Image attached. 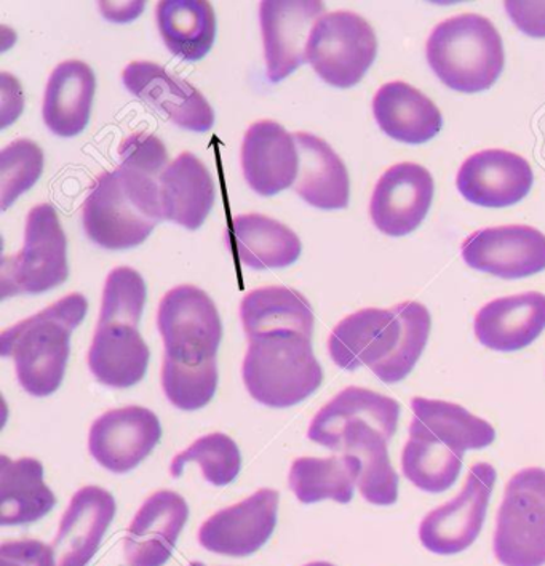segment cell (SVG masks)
<instances>
[{
    "label": "cell",
    "instance_id": "cell-40",
    "mask_svg": "<svg viewBox=\"0 0 545 566\" xmlns=\"http://www.w3.org/2000/svg\"><path fill=\"white\" fill-rule=\"evenodd\" d=\"M2 566H56L55 551L42 541H10L0 546Z\"/></svg>",
    "mask_w": 545,
    "mask_h": 566
},
{
    "label": "cell",
    "instance_id": "cell-2",
    "mask_svg": "<svg viewBox=\"0 0 545 566\" xmlns=\"http://www.w3.org/2000/svg\"><path fill=\"white\" fill-rule=\"evenodd\" d=\"M88 239L106 250L142 245L164 220L159 181L122 165L96 178L82 210Z\"/></svg>",
    "mask_w": 545,
    "mask_h": 566
},
{
    "label": "cell",
    "instance_id": "cell-4",
    "mask_svg": "<svg viewBox=\"0 0 545 566\" xmlns=\"http://www.w3.org/2000/svg\"><path fill=\"white\" fill-rule=\"evenodd\" d=\"M243 381L256 402L289 408L321 388L324 370L314 356L311 338L285 329L250 339Z\"/></svg>",
    "mask_w": 545,
    "mask_h": 566
},
{
    "label": "cell",
    "instance_id": "cell-10",
    "mask_svg": "<svg viewBox=\"0 0 545 566\" xmlns=\"http://www.w3.org/2000/svg\"><path fill=\"white\" fill-rule=\"evenodd\" d=\"M324 13V2L318 0L261 2L260 21L269 81L277 84L306 63L311 32Z\"/></svg>",
    "mask_w": 545,
    "mask_h": 566
},
{
    "label": "cell",
    "instance_id": "cell-43",
    "mask_svg": "<svg viewBox=\"0 0 545 566\" xmlns=\"http://www.w3.org/2000/svg\"><path fill=\"white\" fill-rule=\"evenodd\" d=\"M189 566H206L203 564H200V562H193V564L189 565Z\"/></svg>",
    "mask_w": 545,
    "mask_h": 566
},
{
    "label": "cell",
    "instance_id": "cell-25",
    "mask_svg": "<svg viewBox=\"0 0 545 566\" xmlns=\"http://www.w3.org/2000/svg\"><path fill=\"white\" fill-rule=\"evenodd\" d=\"M300 174L295 191L304 202L321 210H343L349 206V171L325 139L300 132Z\"/></svg>",
    "mask_w": 545,
    "mask_h": 566
},
{
    "label": "cell",
    "instance_id": "cell-14",
    "mask_svg": "<svg viewBox=\"0 0 545 566\" xmlns=\"http://www.w3.org/2000/svg\"><path fill=\"white\" fill-rule=\"evenodd\" d=\"M403 333L400 306L392 310H368L347 315L333 329L328 339L329 357L343 370L376 368L396 354Z\"/></svg>",
    "mask_w": 545,
    "mask_h": 566
},
{
    "label": "cell",
    "instance_id": "cell-24",
    "mask_svg": "<svg viewBox=\"0 0 545 566\" xmlns=\"http://www.w3.org/2000/svg\"><path fill=\"white\" fill-rule=\"evenodd\" d=\"M373 113L384 134L405 145H425L443 127L439 107L425 93L400 81L378 90Z\"/></svg>",
    "mask_w": 545,
    "mask_h": 566
},
{
    "label": "cell",
    "instance_id": "cell-13",
    "mask_svg": "<svg viewBox=\"0 0 545 566\" xmlns=\"http://www.w3.org/2000/svg\"><path fill=\"white\" fill-rule=\"evenodd\" d=\"M462 260L496 277H531L545 269V235L531 226L482 229L462 243Z\"/></svg>",
    "mask_w": 545,
    "mask_h": 566
},
{
    "label": "cell",
    "instance_id": "cell-20",
    "mask_svg": "<svg viewBox=\"0 0 545 566\" xmlns=\"http://www.w3.org/2000/svg\"><path fill=\"white\" fill-rule=\"evenodd\" d=\"M116 500L99 486H85L71 500L53 551L56 566H87L116 517Z\"/></svg>",
    "mask_w": 545,
    "mask_h": 566
},
{
    "label": "cell",
    "instance_id": "cell-18",
    "mask_svg": "<svg viewBox=\"0 0 545 566\" xmlns=\"http://www.w3.org/2000/svg\"><path fill=\"white\" fill-rule=\"evenodd\" d=\"M189 518L185 497L170 490L154 493L139 509L125 537V560L130 566H164Z\"/></svg>",
    "mask_w": 545,
    "mask_h": 566
},
{
    "label": "cell",
    "instance_id": "cell-7",
    "mask_svg": "<svg viewBox=\"0 0 545 566\" xmlns=\"http://www.w3.org/2000/svg\"><path fill=\"white\" fill-rule=\"evenodd\" d=\"M307 61L326 84L357 85L378 55V39L364 17L354 12L326 13L315 23L307 42Z\"/></svg>",
    "mask_w": 545,
    "mask_h": 566
},
{
    "label": "cell",
    "instance_id": "cell-23",
    "mask_svg": "<svg viewBox=\"0 0 545 566\" xmlns=\"http://www.w3.org/2000/svg\"><path fill=\"white\" fill-rule=\"evenodd\" d=\"M164 220L189 231L206 223L217 199L213 177L192 153H182L159 177Z\"/></svg>",
    "mask_w": 545,
    "mask_h": 566
},
{
    "label": "cell",
    "instance_id": "cell-31",
    "mask_svg": "<svg viewBox=\"0 0 545 566\" xmlns=\"http://www.w3.org/2000/svg\"><path fill=\"white\" fill-rule=\"evenodd\" d=\"M165 45L178 59H206L217 39V15L207 0H164L156 10Z\"/></svg>",
    "mask_w": 545,
    "mask_h": 566
},
{
    "label": "cell",
    "instance_id": "cell-39",
    "mask_svg": "<svg viewBox=\"0 0 545 566\" xmlns=\"http://www.w3.org/2000/svg\"><path fill=\"white\" fill-rule=\"evenodd\" d=\"M122 165L143 171L149 177H160L167 168L168 153L157 136L136 132L122 142L118 148Z\"/></svg>",
    "mask_w": 545,
    "mask_h": 566
},
{
    "label": "cell",
    "instance_id": "cell-36",
    "mask_svg": "<svg viewBox=\"0 0 545 566\" xmlns=\"http://www.w3.org/2000/svg\"><path fill=\"white\" fill-rule=\"evenodd\" d=\"M163 388L167 399L179 410H200L217 394V360L203 365H182L164 358Z\"/></svg>",
    "mask_w": 545,
    "mask_h": 566
},
{
    "label": "cell",
    "instance_id": "cell-42",
    "mask_svg": "<svg viewBox=\"0 0 545 566\" xmlns=\"http://www.w3.org/2000/svg\"><path fill=\"white\" fill-rule=\"evenodd\" d=\"M306 566H335V565L328 564V562H314V564H310Z\"/></svg>",
    "mask_w": 545,
    "mask_h": 566
},
{
    "label": "cell",
    "instance_id": "cell-8",
    "mask_svg": "<svg viewBox=\"0 0 545 566\" xmlns=\"http://www.w3.org/2000/svg\"><path fill=\"white\" fill-rule=\"evenodd\" d=\"M157 327L165 344V360L203 365L217 360L222 324L217 304L203 290L179 285L160 301Z\"/></svg>",
    "mask_w": 545,
    "mask_h": 566
},
{
    "label": "cell",
    "instance_id": "cell-15",
    "mask_svg": "<svg viewBox=\"0 0 545 566\" xmlns=\"http://www.w3.org/2000/svg\"><path fill=\"white\" fill-rule=\"evenodd\" d=\"M122 81L136 98L163 113L178 127L197 134L213 127L214 113L206 96L188 82L167 73L160 64L133 61L125 67Z\"/></svg>",
    "mask_w": 545,
    "mask_h": 566
},
{
    "label": "cell",
    "instance_id": "cell-3",
    "mask_svg": "<svg viewBox=\"0 0 545 566\" xmlns=\"http://www.w3.org/2000/svg\"><path fill=\"white\" fill-rule=\"evenodd\" d=\"M426 52L437 77L459 93L486 92L504 71L501 34L488 18L476 13L442 21L430 34Z\"/></svg>",
    "mask_w": 545,
    "mask_h": 566
},
{
    "label": "cell",
    "instance_id": "cell-26",
    "mask_svg": "<svg viewBox=\"0 0 545 566\" xmlns=\"http://www.w3.org/2000/svg\"><path fill=\"white\" fill-rule=\"evenodd\" d=\"M96 92V77L84 61L70 60L59 64L45 88V125L52 134L71 138L87 128Z\"/></svg>",
    "mask_w": 545,
    "mask_h": 566
},
{
    "label": "cell",
    "instance_id": "cell-16",
    "mask_svg": "<svg viewBox=\"0 0 545 566\" xmlns=\"http://www.w3.org/2000/svg\"><path fill=\"white\" fill-rule=\"evenodd\" d=\"M281 494L263 489L211 515L200 528V546L214 554L247 557L268 543L277 525Z\"/></svg>",
    "mask_w": 545,
    "mask_h": 566
},
{
    "label": "cell",
    "instance_id": "cell-6",
    "mask_svg": "<svg viewBox=\"0 0 545 566\" xmlns=\"http://www.w3.org/2000/svg\"><path fill=\"white\" fill-rule=\"evenodd\" d=\"M493 547L501 565H545L544 469H523L507 483Z\"/></svg>",
    "mask_w": 545,
    "mask_h": 566
},
{
    "label": "cell",
    "instance_id": "cell-38",
    "mask_svg": "<svg viewBox=\"0 0 545 566\" xmlns=\"http://www.w3.org/2000/svg\"><path fill=\"white\" fill-rule=\"evenodd\" d=\"M148 289L142 274L135 269H114L104 285L99 322H124L138 327L145 310Z\"/></svg>",
    "mask_w": 545,
    "mask_h": 566
},
{
    "label": "cell",
    "instance_id": "cell-29",
    "mask_svg": "<svg viewBox=\"0 0 545 566\" xmlns=\"http://www.w3.org/2000/svg\"><path fill=\"white\" fill-rule=\"evenodd\" d=\"M410 432H425L459 453L493 446L496 431L485 419L475 417L461 405L415 397Z\"/></svg>",
    "mask_w": 545,
    "mask_h": 566
},
{
    "label": "cell",
    "instance_id": "cell-1",
    "mask_svg": "<svg viewBox=\"0 0 545 566\" xmlns=\"http://www.w3.org/2000/svg\"><path fill=\"white\" fill-rule=\"evenodd\" d=\"M88 303L81 293H71L52 306L3 329L0 353L15 361L21 388L34 397L59 390L71 353V335L87 315Z\"/></svg>",
    "mask_w": 545,
    "mask_h": 566
},
{
    "label": "cell",
    "instance_id": "cell-5",
    "mask_svg": "<svg viewBox=\"0 0 545 566\" xmlns=\"http://www.w3.org/2000/svg\"><path fill=\"white\" fill-rule=\"evenodd\" d=\"M70 277L67 240L59 213L50 203L28 214L21 252L2 261V296L39 295Z\"/></svg>",
    "mask_w": 545,
    "mask_h": 566
},
{
    "label": "cell",
    "instance_id": "cell-35",
    "mask_svg": "<svg viewBox=\"0 0 545 566\" xmlns=\"http://www.w3.org/2000/svg\"><path fill=\"white\" fill-rule=\"evenodd\" d=\"M188 462H199L203 478L214 486L234 482L242 468L239 447L226 433H210L192 443L171 462V475L181 478Z\"/></svg>",
    "mask_w": 545,
    "mask_h": 566
},
{
    "label": "cell",
    "instance_id": "cell-19",
    "mask_svg": "<svg viewBox=\"0 0 545 566\" xmlns=\"http://www.w3.org/2000/svg\"><path fill=\"white\" fill-rule=\"evenodd\" d=\"M242 167L243 177L256 195L271 197L285 191L300 174L295 136L277 122H256L243 138Z\"/></svg>",
    "mask_w": 545,
    "mask_h": 566
},
{
    "label": "cell",
    "instance_id": "cell-9",
    "mask_svg": "<svg viewBox=\"0 0 545 566\" xmlns=\"http://www.w3.org/2000/svg\"><path fill=\"white\" fill-rule=\"evenodd\" d=\"M497 472L488 462L469 471L464 489L450 503L433 509L419 526L422 546L436 555H454L475 543L485 523Z\"/></svg>",
    "mask_w": 545,
    "mask_h": 566
},
{
    "label": "cell",
    "instance_id": "cell-34",
    "mask_svg": "<svg viewBox=\"0 0 545 566\" xmlns=\"http://www.w3.org/2000/svg\"><path fill=\"white\" fill-rule=\"evenodd\" d=\"M403 317V333L396 354L376 368L375 375L386 385L403 381L421 358L428 346L432 317L425 304L416 301H405L398 304Z\"/></svg>",
    "mask_w": 545,
    "mask_h": 566
},
{
    "label": "cell",
    "instance_id": "cell-28",
    "mask_svg": "<svg viewBox=\"0 0 545 566\" xmlns=\"http://www.w3.org/2000/svg\"><path fill=\"white\" fill-rule=\"evenodd\" d=\"M56 496L44 483V465L34 458L12 461L3 454L0 464V525H28L45 517Z\"/></svg>",
    "mask_w": 545,
    "mask_h": 566
},
{
    "label": "cell",
    "instance_id": "cell-21",
    "mask_svg": "<svg viewBox=\"0 0 545 566\" xmlns=\"http://www.w3.org/2000/svg\"><path fill=\"white\" fill-rule=\"evenodd\" d=\"M545 329V295L526 292L485 304L475 315L480 344L497 353H515L531 346Z\"/></svg>",
    "mask_w": 545,
    "mask_h": 566
},
{
    "label": "cell",
    "instance_id": "cell-32",
    "mask_svg": "<svg viewBox=\"0 0 545 566\" xmlns=\"http://www.w3.org/2000/svg\"><path fill=\"white\" fill-rule=\"evenodd\" d=\"M360 469V461L353 454L300 458L290 471V486L303 504L324 500L347 504L353 501Z\"/></svg>",
    "mask_w": 545,
    "mask_h": 566
},
{
    "label": "cell",
    "instance_id": "cell-12",
    "mask_svg": "<svg viewBox=\"0 0 545 566\" xmlns=\"http://www.w3.org/2000/svg\"><path fill=\"white\" fill-rule=\"evenodd\" d=\"M163 439L156 413L143 407L104 413L90 429L88 448L98 464L114 474H127L153 453Z\"/></svg>",
    "mask_w": 545,
    "mask_h": 566
},
{
    "label": "cell",
    "instance_id": "cell-27",
    "mask_svg": "<svg viewBox=\"0 0 545 566\" xmlns=\"http://www.w3.org/2000/svg\"><path fill=\"white\" fill-rule=\"evenodd\" d=\"M231 229L229 249L240 263L254 271L292 266L303 250L292 229L264 214H240Z\"/></svg>",
    "mask_w": 545,
    "mask_h": 566
},
{
    "label": "cell",
    "instance_id": "cell-22",
    "mask_svg": "<svg viewBox=\"0 0 545 566\" xmlns=\"http://www.w3.org/2000/svg\"><path fill=\"white\" fill-rule=\"evenodd\" d=\"M150 350L138 327L124 322H98L88 365L95 378L107 388L128 389L148 371Z\"/></svg>",
    "mask_w": 545,
    "mask_h": 566
},
{
    "label": "cell",
    "instance_id": "cell-11",
    "mask_svg": "<svg viewBox=\"0 0 545 566\" xmlns=\"http://www.w3.org/2000/svg\"><path fill=\"white\" fill-rule=\"evenodd\" d=\"M433 192L436 185L428 168L411 163L394 165L373 191V224L389 238L411 234L428 217Z\"/></svg>",
    "mask_w": 545,
    "mask_h": 566
},
{
    "label": "cell",
    "instance_id": "cell-33",
    "mask_svg": "<svg viewBox=\"0 0 545 566\" xmlns=\"http://www.w3.org/2000/svg\"><path fill=\"white\" fill-rule=\"evenodd\" d=\"M464 453L454 451L425 432H410L401 451V471L416 489L426 493H443L457 483Z\"/></svg>",
    "mask_w": 545,
    "mask_h": 566
},
{
    "label": "cell",
    "instance_id": "cell-17",
    "mask_svg": "<svg viewBox=\"0 0 545 566\" xmlns=\"http://www.w3.org/2000/svg\"><path fill=\"white\" fill-rule=\"evenodd\" d=\"M528 160L504 149H485L469 157L459 168L458 191L473 206L507 209L525 199L533 188Z\"/></svg>",
    "mask_w": 545,
    "mask_h": 566
},
{
    "label": "cell",
    "instance_id": "cell-37",
    "mask_svg": "<svg viewBox=\"0 0 545 566\" xmlns=\"http://www.w3.org/2000/svg\"><path fill=\"white\" fill-rule=\"evenodd\" d=\"M44 171V153L31 139H17L0 153L2 210L30 191Z\"/></svg>",
    "mask_w": 545,
    "mask_h": 566
},
{
    "label": "cell",
    "instance_id": "cell-30",
    "mask_svg": "<svg viewBox=\"0 0 545 566\" xmlns=\"http://www.w3.org/2000/svg\"><path fill=\"white\" fill-rule=\"evenodd\" d=\"M249 339L274 332H296L312 338L315 317L310 301L286 286H264L249 293L240 306Z\"/></svg>",
    "mask_w": 545,
    "mask_h": 566
},
{
    "label": "cell",
    "instance_id": "cell-41",
    "mask_svg": "<svg viewBox=\"0 0 545 566\" xmlns=\"http://www.w3.org/2000/svg\"><path fill=\"white\" fill-rule=\"evenodd\" d=\"M504 7L520 31L531 38H545V2H512L509 0Z\"/></svg>",
    "mask_w": 545,
    "mask_h": 566
}]
</instances>
